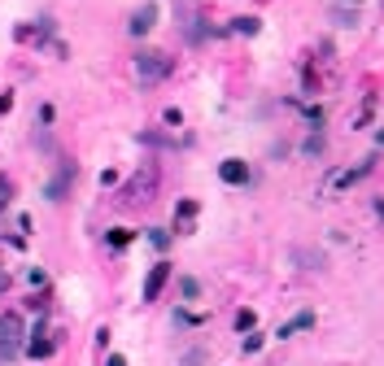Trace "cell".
Masks as SVG:
<instances>
[{
    "label": "cell",
    "mask_w": 384,
    "mask_h": 366,
    "mask_svg": "<svg viewBox=\"0 0 384 366\" xmlns=\"http://www.w3.org/2000/svg\"><path fill=\"white\" fill-rule=\"evenodd\" d=\"M136 74L144 78V83H158V78L170 74V57H166V52H140V57H136Z\"/></svg>",
    "instance_id": "6da1fadb"
},
{
    "label": "cell",
    "mask_w": 384,
    "mask_h": 366,
    "mask_svg": "<svg viewBox=\"0 0 384 366\" xmlns=\"http://www.w3.org/2000/svg\"><path fill=\"white\" fill-rule=\"evenodd\" d=\"M166 279H170V261H158V266L149 271V279H144V301H158L162 288H166Z\"/></svg>",
    "instance_id": "7a4b0ae2"
},
{
    "label": "cell",
    "mask_w": 384,
    "mask_h": 366,
    "mask_svg": "<svg viewBox=\"0 0 384 366\" xmlns=\"http://www.w3.org/2000/svg\"><path fill=\"white\" fill-rule=\"evenodd\" d=\"M219 175H223V183H245V179H249V166L240 162V157H232V162L219 166Z\"/></svg>",
    "instance_id": "3957f363"
},
{
    "label": "cell",
    "mask_w": 384,
    "mask_h": 366,
    "mask_svg": "<svg viewBox=\"0 0 384 366\" xmlns=\"http://www.w3.org/2000/svg\"><path fill=\"white\" fill-rule=\"evenodd\" d=\"M153 22H158V9H153V5L136 9V13H132V35H144V31H149Z\"/></svg>",
    "instance_id": "277c9868"
},
{
    "label": "cell",
    "mask_w": 384,
    "mask_h": 366,
    "mask_svg": "<svg viewBox=\"0 0 384 366\" xmlns=\"http://www.w3.org/2000/svg\"><path fill=\"white\" fill-rule=\"evenodd\" d=\"M306 327H315V314H297V319H289L284 327H279V336H284V340H289L293 331H306Z\"/></svg>",
    "instance_id": "5b68a950"
},
{
    "label": "cell",
    "mask_w": 384,
    "mask_h": 366,
    "mask_svg": "<svg viewBox=\"0 0 384 366\" xmlns=\"http://www.w3.org/2000/svg\"><path fill=\"white\" fill-rule=\"evenodd\" d=\"M27 353H31V358H48V353H53V345L44 340V327H35V340L27 345Z\"/></svg>",
    "instance_id": "8992f818"
},
{
    "label": "cell",
    "mask_w": 384,
    "mask_h": 366,
    "mask_svg": "<svg viewBox=\"0 0 384 366\" xmlns=\"http://www.w3.org/2000/svg\"><path fill=\"white\" fill-rule=\"evenodd\" d=\"M192 218H197V201H179V205H175V223L188 227Z\"/></svg>",
    "instance_id": "52a82bcc"
},
{
    "label": "cell",
    "mask_w": 384,
    "mask_h": 366,
    "mask_svg": "<svg viewBox=\"0 0 384 366\" xmlns=\"http://www.w3.org/2000/svg\"><path fill=\"white\" fill-rule=\"evenodd\" d=\"M66 183H70V166H66V170H62V175H57L53 183H48V196H53V201H57V196L66 192Z\"/></svg>",
    "instance_id": "ba28073f"
},
{
    "label": "cell",
    "mask_w": 384,
    "mask_h": 366,
    "mask_svg": "<svg viewBox=\"0 0 384 366\" xmlns=\"http://www.w3.org/2000/svg\"><path fill=\"white\" fill-rule=\"evenodd\" d=\"M110 244H114V249H127V244H132V231H127V227H114V231H110Z\"/></svg>",
    "instance_id": "9c48e42d"
},
{
    "label": "cell",
    "mask_w": 384,
    "mask_h": 366,
    "mask_svg": "<svg viewBox=\"0 0 384 366\" xmlns=\"http://www.w3.org/2000/svg\"><path fill=\"white\" fill-rule=\"evenodd\" d=\"M236 31L240 35H258V18H236Z\"/></svg>",
    "instance_id": "30bf717a"
},
{
    "label": "cell",
    "mask_w": 384,
    "mask_h": 366,
    "mask_svg": "<svg viewBox=\"0 0 384 366\" xmlns=\"http://www.w3.org/2000/svg\"><path fill=\"white\" fill-rule=\"evenodd\" d=\"M9 196H13V183H9V175H0V209L9 205Z\"/></svg>",
    "instance_id": "8fae6325"
},
{
    "label": "cell",
    "mask_w": 384,
    "mask_h": 366,
    "mask_svg": "<svg viewBox=\"0 0 384 366\" xmlns=\"http://www.w3.org/2000/svg\"><path fill=\"white\" fill-rule=\"evenodd\" d=\"M236 327H240V331L253 327V309H240V314H236Z\"/></svg>",
    "instance_id": "7c38bea8"
},
{
    "label": "cell",
    "mask_w": 384,
    "mask_h": 366,
    "mask_svg": "<svg viewBox=\"0 0 384 366\" xmlns=\"http://www.w3.org/2000/svg\"><path fill=\"white\" fill-rule=\"evenodd\" d=\"M149 240H153V244H158V249H166V244H170V235H166V231L158 227V231H153V235H149Z\"/></svg>",
    "instance_id": "4fadbf2b"
},
{
    "label": "cell",
    "mask_w": 384,
    "mask_h": 366,
    "mask_svg": "<svg viewBox=\"0 0 384 366\" xmlns=\"http://www.w3.org/2000/svg\"><path fill=\"white\" fill-rule=\"evenodd\" d=\"M9 110H13V96H9V92H0V114H9Z\"/></svg>",
    "instance_id": "5bb4252c"
},
{
    "label": "cell",
    "mask_w": 384,
    "mask_h": 366,
    "mask_svg": "<svg viewBox=\"0 0 384 366\" xmlns=\"http://www.w3.org/2000/svg\"><path fill=\"white\" fill-rule=\"evenodd\" d=\"M105 366H127V358H122V353H110V362H105Z\"/></svg>",
    "instance_id": "9a60e30c"
},
{
    "label": "cell",
    "mask_w": 384,
    "mask_h": 366,
    "mask_svg": "<svg viewBox=\"0 0 384 366\" xmlns=\"http://www.w3.org/2000/svg\"><path fill=\"white\" fill-rule=\"evenodd\" d=\"M380 218H384V201H380Z\"/></svg>",
    "instance_id": "2e32d148"
},
{
    "label": "cell",
    "mask_w": 384,
    "mask_h": 366,
    "mask_svg": "<svg viewBox=\"0 0 384 366\" xmlns=\"http://www.w3.org/2000/svg\"><path fill=\"white\" fill-rule=\"evenodd\" d=\"M380 144H384V131H380Z\"/></svg>",
    "instance_id": "e0dca14e"
}]
</instances>
